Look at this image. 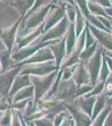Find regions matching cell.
<instances>
[{"label":"cell","instance_id":"1","mask_svg":"<svg viewBox=\"0 0 112 126\" xmlns=\"http://www.w3.org/2000/svg\"><path fill=\"white\" fill-rule=\"evenodd\" d=\"M52 4H48L46 6L40 8L39 9L34 11L31 15L26 18V29H32V28H37L41 25V24L44 21V19H46V16L49 15L50 11L52 9Z\"/></svg>","mask_w":112,"mask_h":126},{"label":"cell","instance_id":"2","mask_svg":"<svg viewBox=\"0 0 112 126\" xmlns=\"http://www.w3.org/2000/svg\"><path fill=\"white\" fill-rule=\"evenodd\" d=\"M65 15V5L58 6L54 9L50 10L49 15H47V19L44 23V31L47 32L52 27L60 23Z\"/></svg>","mask_w":112,"mask_h":126},{"label":"cell","instance_id":"3","mask_svg":"<svg viewBox=\"0 0 112 126\" xmlns=\"http://www.w3.org/2000/svg\"><path fill=\"white\" fill-rule=\"evenodd\" d=\"M22 19H24V16H20L19 19L9 28L0 30V38L3 40L5 46H7V48L9 49V50H11L12 46H13L16 33H17V30L20 24V22L22 21Z\"/></svg>","mask_w":112,"mask_h":126},{"label":"cell","instance_id":"4","mask_svg":"<svg viewBox=\"0 0 112 126\" xmlns=\"http://www.w3.org/2000/svg\"><path fill=\"white\" fill-rule=\"evenodd\" d=\"M69 19L66 17V15L63 18L60 23H58L56 25L52 27L50 30H49L44 36L43 40H50V39H55V38L60 37L62 34H64L66 32L67 28L69 27Z\"/></svg>","mask_w":112,"mask_h":126},{"label":"cell","instance_id":"5","mask_svg":"<svg viewBox=\"0 0 112 126\" xmlns=\"http://www.w3.org/2000/svg\"><path fill=\"white\" fill-rule=\"evenodd\" d=\"M75 33L76 35L80 34L81 32H83V30L85 29V17L82 15L80 11L78 9L77 10V15H76V19H75Z\"/></svg>","mask_w":112,"mask_h":126},{"label":"cell","instance_id":"6","mask_svg":"<svg viewBox=\"0 0 112 126\" xmlns=\"http://www.w3.org/2000/svg\"><path fill=\"white\" fill-rule=\"evenodd\" d=\"M12 6L20 14L21 16H25L28 12V8L25 0H16L12 3Z\"/></svg>","mask_w":112,"mask_h":126},{"label":"cell","instance_id":"7","mask_svg":"<svg viewBox=\"0 0 112 126\" xmlns=\"http://www.w3.org/2000/svg\"><path fill=\"white\" fill-rule=\"evenodd\" d=\"M75 24H71L69 26V30L67 32V46H68V50H70L73 48L75 42Z\"/></svg>","mask_w":112,"mask_h":126},{"label":"cell","instance_id":"8","mask_svg":"<svg viewBox=\"0 0 112 126\" xmlns=\"http://www.w3.org/2000/svg\"><path fill=\"white\" fill-rule=\"evenodd\" d=\"M52 1H53V0H36L35 3H34V6L31 8V9H30L29 11L28 12L27 15L24 16V19L28 18L32 13H34V12L36 11V10L39 9L40 8L44 7V6H46V5H48V4H50V3H52Z\"/></svg>","mask_w":112,"mask_h":126},{"label":"cell","instance_id":"9","mask_svg":"<svg viewBox=\"0 0 112 126\" xmlns=\"http://www.w3.org/2000/svg\"><path fill=\"white\" fill-rule=\"evenodd\" d=\"M88 9L89 11L93 15H105V14L104 13V10L102 8L100 7V5H99L98 3H94L92 1L88 2Z\"/></svg>","mask_w":112,"mask_h":126},{"label":"cell","instance_id":"10","mask_svg":"<svg viewBox=\"0 0 112 126\" xmlns=\"http://www.w3.org/2000/svg\"><path fill=\"white\" fill-rule=\"evenodd\" d=\"M65 15L66 17L68 18L69 21H70L71 23H74L76 19V15H77V10H75L74 6L71 4L66 3L65 4Z\"/></svg>","mask_w":112,"mask_h":126},{"label":"cell","instance_id":"11","mask_svg":"<svg viewBox=\"0 0 112 126\" xmlns=\"http://www.w3.org/2000/svg\"><path fill=\"white\" fill-rule=\"evenodd\" d=\"M75 3L78 5L79 11L82 13L84 16H88L89 15V11L88 9V2L87 0H75Z\"/></svg>","mask_w":112,"mask_h":126},{"label":"cell","instance_id":"12","mask_svg":"<svg viewBox=\"0 0 112 126\" xmlns=\"http://www.w3.org/2000/svg\"><path fill=\"white\" fill-rule=\"evenodd\" d=\"M96 1L102 6H110L109 0H96Z\"/></svg>","mask_w":112,"mask_h":126},{"label":"cell","instance_id":"13","mask_svg":"<svg viewBox=\"0 0 112 126\" xmlns=\"http://www.w3.org/2000/svg\"><path fill=\"white\" fill-rule=\"evenodd\" d=\"M64 2H66L67 3H69V4H71L72 6H75L76 5V3H75V0H64Z\"/></svg>","mask_w":112,"mask_h":126},{"label":"cell","instance_id":"14","mask_svg":"<svg viewBox=\"0 0 112 126\" xmlns=\"http://www.w3.org/2000/svg\"><path fill=\"white\" fill-rule=\"evenodd\" d=\"M0 1H2V2H6L7 0H0Z\"/></svg>","mask_w":112,"mask_h":126},{"label":"cell","instance_id":"15","mask_svg":"<svg viewBox=\"0 0 112 126\" xmlns=\"http://www.w3.org/2000/svg\"><path fill=\"white\" fill-rule=\"evenodd\" d=\"M88 1H89H89H91V0H88Z\"/></svg>","mask_w":112,"mask_h":126}]
</instances>
